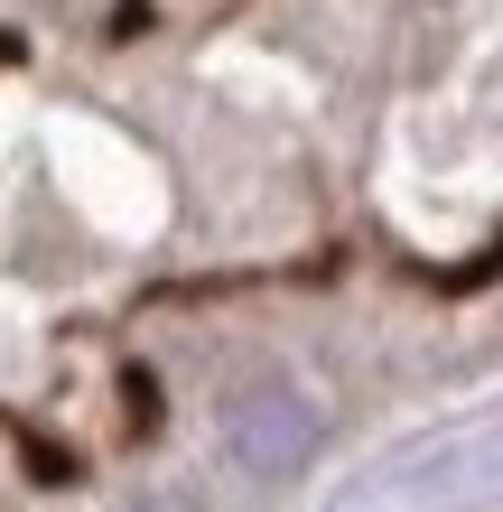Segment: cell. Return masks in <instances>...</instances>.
<instances>
[{
    "instance_id": "obj_2",
    "label": "cell",
    "mask_w": 503,
    "mask_h": 512,
    "mask_svg": "<svg viewBox=\"0 0 503 512\" xmlns=\"http://www.w3.org/2000/svg\"><path fill=\"white\" fill-rule=\"evenodd\" d=\"M131 512H196V503H177V494H140Z\"/></svg>"
},
{
    "instance_id": "obj_1",
    "label": "cell",
    "mask_w": 503,
    "mask_h": 512,
    "mask_svg": "<svg viewBox=\"0 0 503 512\" xmlns=\"http://www.w3.org/2000/svg\"><path fill=\"white\" fill-rule=\"evenodd\" d=\"M224 447H233V466H243V475L280 485V475H299V466L317 457V401H308L299 382H252V391H233Z\"/></svg>"
}]
</instances>
